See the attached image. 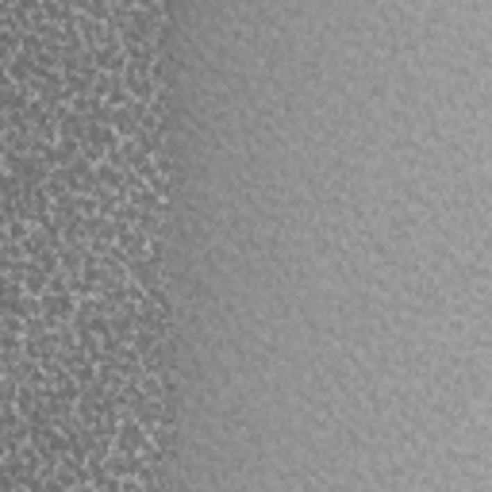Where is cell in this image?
<instances>
[{"label":"cell","mask_w":492,"mask_h":492,"mask_svg":"<svg viewBox=\"0 0 492 492\" xmlns=\"http://www.w3.org/2000/svg\"><path fill=\"white\" fill-rule=\"evenodd\" d=\"M104 469H108L112 477H124V473L131 477V473H139V469H142V461L135 458V454H127V450H116V454L108 458V466H104Z\"/></svg>","instance_id":"2"},{"label":"cell","mask_w":492,"mask_h":492,"mask_svg":"<svg viewBox=\"0 0 492 492\" xmlns=\"http://www.w3.org/2000/svg\"><path fill=\"white\" fill-rule=\"evenodd\" d=\"M24 289L31 292V296H42V292H46V273H42L39 266H31V262L24 266Z\"/></svg>","instance_id":"4"},{"label":"cell","mask_w":492,"mask_h":492,"mask_svg":"<svg viewBox=\"0 0 492 492\" xmlns=\"http://www.w3.org/2000/svg\"><path fill=\"white\" fill-rule=\"evenodd\" d=\"M142 442H146V431H142L139 423H131V419H127V423L119 427V450L135 454V450L142 446Z\"/></svg>","instance_id":"3"},{"label":"cell","mask_w":492,"mask_h":492,"mask_svg":"<svg viewBox=\"0 0 492 492\" xmlns=\"http://www.w3.org/2000/svg\"><path fill=\"white\" fill-rule=\"evenodd\" d=\"M74 316V296L69 292H46L42 296V319H46V327H54L58 319H69Z\"/></svg>","instance_id":"1"}]
</instances>
